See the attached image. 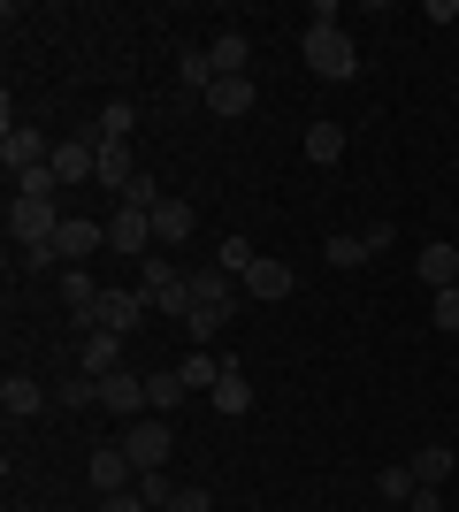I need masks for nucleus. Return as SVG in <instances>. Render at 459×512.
<instances>
[{"mask_svg": "<svg viewBox=\"0 0 459 512\" xmlns=\"http://www.w3.org/2000/svg\"><path fill=\"white\" fill-rule=\"evenodd\" d=\"M245 107H253V77H215V92H207V115H222V123H238Z\"/></svg>", "mask_w": 459, "mask_h": 512, "instance_id": "obj_19", "label": "nucleus"}, {"mask_svg": "<svg viewBox=\"0 0 459 512\" xmlns=\"http://www.w3.org/2000/svg\"><path fill=\"white\" fill-rule=\"evenodd\" d=\"M207 62H215V77H245V62H253L245 31H215V39H207Z\"/></svg>", "mask_w": 459, "mask_h": 512, "instance_id": "obj_18", "label": "nucleus"}, {"mask_svg": "<svg viewBox=\"0 0 459 512\" xmlns=\"http://www.w3.org/2000/svg\"><path fill=\"white\" fill-rule=\"evenodd\" d=\"M131 482H138V467H131V451H123V444H100V451H92V490H100V497L131 490Z\"/></svg>", "mask_w": 459, "mask_h": 512, "instance_id": "obj_11", "label": "nucleus"}, {"mask_svg": "<svg viewBox=\"0 0 459 512\" xmlns=\"http://www.w3.org/2000/svg\"><path fill=\"white\" fill-rule=\"evenodd\" d=\"M115 367H123V337H108V329H92V337L77 344V375H92V383H108Z\"/></svg>", "mask_w": 459, "mask_h": 512, "instance_id": "obj_12", "label": "nucleus"}, {"mask_svg": "<svg viewBox=\"0 0 459 512\" xmlns=\"http://www.w3.org/2000/svg\"><path fill=\"white\" fill-rule=\"evenodd\" d=\"M375 490H383V505H398V512H406V505H414V490H421V482H414V467L398 459V467H383V474H375Z\"/></svg>", "mask_w": 459, "mask_h": 512, "instance_id": "obj_27", "label": "nucleus"}, {"mask_svg": "<svg viewBox=\"0 0 459 512\" xmlns=\"http://www.w3.org/2000/svg\"><path fill=\"white\" fill-rule=\"evenodd\" d=\"M299 291V268H284V260H253L245 268V299L253 306H276V299H291Z\"/></svg>", "mask_w": 459, "mask_h": 512, "instance_id": "obj_8", "label": "nucleus"}, {"mask_svg": "<svg viewBox=\"0 0 459 512\" xmlns=\"http://www.w3.org/2000/svg\"><path fill=\"white\" fill-rule=\"evenodd\" d=\"M207 398H215V413H230V421H238V413H253V383H245V367L230 360V367H222V383L207 390Z\"/></svg>", "mask_w": 459, "mask_h": 512, "instance_id": "obj_20", "label": "nucleus"}, {"mask_svg": "<svg viewBox=\"0 0 459 512\" xmlns=\"http://www.w3.org/2000/svg\"><path fill=\"white\" fill-rule=\"evenodd\" d=\"M62 299H69V314H77V329L92 337V306H100V283H92V268H62Z\"/></svg>", "mask_w": 459, "mask_h": 512, "instance_id": "obj_14", "label": "nucleus"}, {"mask_svg": "<svg viewBox=\"0 0 459 512\" xmlns=\"http://www.w3.org/2000/svg\"><path fill=\"white\" fill-rule=\"evenodd\" d=\"M46 398H54V390H39L31 375H8V383H0V413H8V421H31Z\"/></svg>", "mask_w": 459, "mask_h": 512, "instance_id": "obj_16", "label": "nucleus"}, {"mask_svg": "<svg viewBox=\"0 0 459 512\" xmlns=\"http://www.w3.org/2000/svg\"><path fill=\"white\" fill-rule=\"evenodd\" d=\"M184 398H192V390H184V375H176V367H161V375H146V413H161V421H169V413L184 406Z\"/></svg>", "mask_w": 459, "mask_h": 512, "instance_id": "obj_21", "label": "nucleus"}, {"mask_svg": "<svg viewBox=\"0 0 459 512\" xmlns=\"http://www.w3.org/2000/svg\"><path fill=\"white\" fill-rule=\"evenodd\" d=\"M414 276L429 283V291H452V283H459V245H452V237H437V245H421Z\"/></svg>", "mask_w": 459, "mask_h": 512, "instance_id": "obj_13", "label": "nucleus"}, {"mask_svg": "<svg viewBox=\"0 0 459 512\" xmlns=\"http://www.w3.org/2000/svg\"><path fill=\"white\" fill-rule=\"evenodd\" d=\"M100 406L123 413V421H146V375H138V367H115L108 383H100Z\"/></svg>", "mask_w": 459, "mask_h": 512, "instance_id": "obj_9", "label": "nucleus"}, {"mask_svg": "<svg viewBox=\"0 0 459 512\" xmlns=\"http://www.w3.org/2000/svg\"><path fill=\"white\" fill-rule=\"evenodd\" d=\"M452 169H459V153H452Z\"/></svg>", "mask_w": 459, "mask_h": 512, "instance_id": "obj_35", "label": "nucleus"}, {"mask_svg": "<svg viewBox=\"0 0 459 512\" xmlns=\"http://www.w3.org/2000/svg\"><path fill=\"white\" fill-rule=\"evenodd\" d=\"M322 260H329V268H360V260H375V245H368V230H345V237H329V245H322Z\"/></svg>", "mask_w": 459, "mask_h": 512, "instance_id": "obj_26", "label": "nucleus"}, {"mask_svg": "<svg viewBox=\"0 0 459 512\" xmlns=\"http://www.w3.org/2000/svg\"><path fill=\"white\" fill-rule=\"evenodd\" d=\"M0 161H8V176H31V169L54 161V138L31 130V123H16V130H0Z\"/></svg>", "mask_w": 459, "mask_h": 512, "instance_id": "obj_5", "label": "nucleus"}, {"mask_svg": "<svg viewBox=\"0 0 459 512\" xmlns=\"http://www.w3.org/2000/svg\"><path fill=\"white\" fill-rule=\"evenodd\" d=\"M138 497H146L153 512H169V505H176V482H169V467H161V474H138Z\"/></svg>", "mask_w": 459, "mask_h": 512, "instance_id": "obj_31", "label": "nucleus"}, {"mask_svg": "<svg viewBox=\"0 0 459 512\" xmlns=\"http://www.w3.org/2000/svg\"><path fill=\"white\" fill-rule=\"evenodd\" d=\"M169 512H215V497H207V482H184V490H176V505Z\"/></svg>", "mask_w": 459, "mask_h": 512, "instance_id": "obj_32", "label": "nucleus"}, {"mask_svg": "<svg viewBox=\"0 0 459 512\" xmlns=\"http://www.w3.org/2000/svg\"><path fill=\"white\" fill-rule=\"evenodd\" d=\"M100 184H108V192H131V184H138L131 146H100Z\"/></svg>", "mask_w": 459, "mask_h": 512, "instance_id": "obj_25", "label": "nucleus"}, {"mask_svg": "<svg viewBox=\"0 0 459 512\" xmlns=\"http://www.w3.org/2000/svg\"><path fill=\"white\" fill-rule=\"evenodd\" d=\"M222 367H230V360H215V352H199V344H192V352L176 360V375H184V390L199 398V390H215V383H222Z\"/></svg>", "mask_w": 459, "mask_h": 512, "instance_id": "obj_22", "label": "nucleus"}, {"mask_svg": "<svg viewBox=\"0 0 459 512\" xmlns=\"http://www.w3.org/2000/svg\"><path fill=\"white\" fill-rule=\"evenodd\" d=\"M100 245H108V222H92V214H62V230H54V260H62V268H85Z\"/></svg>", "mask_w": 459, "mask_h": 512, "instance_id": "obj_4", "label": "nucleus"}, {"mask_svg": "<svg viewBox=\"0 0 459 512\" xmlns=\"http://www.w3.org/2000/svg\"><path fill=\"white\" fill-rule=\"evenodd\" d=\"M92 130H100L108 146H131V130H138V107H131V100H108L100 115H92Z\"/></svg>", "mask_w": 459, "mask_h": 512, "instance_id": "obj_23", "label": "nucleus"}, {"mask_svg": "<svg viewBox=\"0 0 459 512\" xmlns=\"http://www.w3.org/2000/svg\"><path fill=\"white\" fill-rule=\"evenodd\" d=\"M92 512H153V505H146V497H138V482H131V490H115V497H100V505H92Z\"/></svg>", "mask_w": 459, "mask_h": 512, "instance_id": "obj_33", "label": "nucleus"}, {"mask_svg": "<svg viewBox=\"0 0 459 512\" xmlns=\"http://www.w3.org/2000/svg\"><path fill=\"white\" fill-rule=\"evenodd\" d=\"M123 451H131V467H138V474H161V467L176 459V428L161 421V413H146V421H131Z\"/></svg>", "mask_w": 459, "mask_h": 512, "instance_id": "obj_2", "label": "nucleus"}, {"mask_svg": "<svg viewBox=\"0 0 459 512\" xmlns=\"http://www.w3.org/2000/svg\"><path fill=\"white\" fill-rule=\"evenodd\" d=\"M230 321H238V314H222V306H192V321H184V329H192V344L207 352V337H215V329H230Z\"/></svg>", "mask_w": 459, "mask_h": 512, "instance_id": "obj_30", "label": "nucleus"}, {"mask_svg": "<svg viewBox=\"0 0 459 512\" xmlns=\"http://www.w3.org/2000/svg\"><path fill=\"white\" fill-rule=\"evenodd\" d=\"M54 230H62V207H54V199H23L16 192V207H8V237H16L23 253H31V245H54Z\"/></svg>", "mask_w": 459, "mask_h": 512, "instance_id": "obj_3", "label": "nucleus"}, {"mask_svg": "<svg viewBox=\"0 0 459 512\" xmlns=\"http://www.w3.org/2000/svg\"><path fill=\"white\" fill-rule=\"evenodd\" d=\"M253 260H261V253H253L245 237H222V245H215V268H230L238 283H245V268H253Z\"/></svg>", "mask_w": 459, "mask_h": 512, "instance_id": "obj_29", "label": "nucleus"}, {"mask_svg": "<svg viewBox=\"0 0 459 512\" xmlns=\"http://www.w3.org/2000/svg\"><path fill=\"white\" fill-rule=\"evenodd\" d=\"M192 306H222V314H238L245 283L230 276V268H192Z\"/></svg>", "mask_w": 459, "mask_h": 512, "instance_id": "obj_10", "label": "nucleus"}, {"mask_svg": "<svg viewBox=\"0 0 459 512\" xmlns=\"http://www.w3.org/2000/svg\"><path fill=\"white\" fill-rule=\"evenodd\" d=\"M192 199H161V207H153V245H184V237H192Z\"/></svg>", "mask_w": 459, "mask_h": 512, "instance_id": "obj_15", "label": "nucleus"}, {"mask_svg": "<svg viewBox=\"0 0 459 512\" xmlns=\"http://www.w3.org/2000/svg\"><path fill=\"white\" fill-rule=\"evenodd\" d=\"M108 253H131V260L153 253V214L146 207H115L108 214Z\"/></svg>", "mask_w": 459, "mask_h": 512, "instance_id": "obj_7", "label": "nucleus"}, {"mask_svg": "<svg viewBox=\"0 0 459 512\" xmlns=\"http://www.w3.org/2000/svg\"><path fill=\"white\" fill-rule=\"evenodd\" d=\"M306 161H314V169H337V161H345V130L314 123V130H306Z\"/></svg>", "mask_w": 459, "mask_h": 512, "instance_id": "obj_24", "label": "nucleus"}, {"mask_svg": "<svg viewBox=\"0 0 459 512\" xmlns=\"http://www.w3.org/2000/svg\"><path fill=\"white\" fill-rule=\"evenodd\" d=\"M146 314H153L146 291H100V306H92V329H108V337H131Z\"/></svg>", "mask_w": 459, "mask_h": 512, "instance_id": "obj_6", "label": "nucleus"}, {"mask_svg": "<svg viewBox=\"0 0 459 512\" xmlns=\"http://www.w3.org/2000/svg\"><path fill=\"white\" fill-rule=\"evenodd\" d=\"M406 467H414V482H421V490H444L459 459H452V444H421L414 459H406Z\"/></svg>", "mask_w": 459, "mask_h": 512, "instance_id": "obj_17", "label": "nucleus"}, {"mask_svg": "<svg viewBox=\"0 0 459 512\" xmlns=\"http://www.w3.org/2000/svg\"><path fill=\"white\" fill-rule=\"evenodd\" d=\"M54 406H69V413H85V406H100V383H92V375H69V383L54 390Z\"/></svg>", "mask_w": 459, "mask_h": 512, "instance_id": "obj_28", "label": "nucleus"}, {"mask_svg": "<svg viewBox=\"0 0 459 512\" xmlns=\"http://www.w3.org/2000/svg\"><path fill=\"white\" fill-rule=\"evenodd\" d=\"M299 54H306V69L314 77H329V85H345V77H360V46H352V31L337 23V8H314V23H306V39H299Z\"/></svg>", "mask_w": 459, "mask_h": 512, "instance_id": "obj_1", "label": "nucleus"}, {"mask_svg": "<svg viewBox=\"0 0 459 512\" xmlns=\"http://www.w3.org/2000/svg\"><path fill=\"white\" fill-rule=\"evenodd\" d=\"M437 329H452V337H459V283H452V291H437Z\"/></svg>", "mask_w": 459, "mask_h": 512, "instance_id": "obj_34", "label": "nucleus"}]
</instances>
